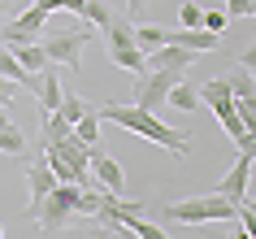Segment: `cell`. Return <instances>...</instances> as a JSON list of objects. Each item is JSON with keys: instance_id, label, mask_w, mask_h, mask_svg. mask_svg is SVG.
<instances>
[{"instance_id": "41", "label": "cell", "mask_w": 256, "mask_h": 239, "mask_svg": "<svg viewBox=\"0 0 256 239\" xmlns=\"http://www.w3.org/2000/svg\"><path fill=\"white\" fill-rule=\"evenodd\" d=\"M108 239H113V235H108Z\"/></svg>"}, {"instance_id": "4", "label": "cell", "mask_w": 256, "mask_h": 239, "mask_svg": "<svg viewBox=\"0 0 256 239\" xmlns=\"http://www.w3.org/2000/svg\"><path fill=\"white\" fill-rule=\"evenodd\" d=\"M108 40V61L118 70H130V74H148V57L139 53L135 44V22H126V18H113L104 31H100Z\"/></svg>"}, {"instance_id": "30", "label": "cell", "mask_w": 256, "mask_h": 239, "mask_svg": "<svg viewBox=\"0 0 256 239\" xmlns=\"http://www.w3.org/2000/svg\"><path fill=\"white\" fill-rule=\"evenodd\" d=\"M234 148H239L243 157H252V161H256V131H243L239 139H234Z\"/></svg>"}, {"instance_id": "13", "label": "cell", "mask_w": 256, "mask_h": 239, "mask_svg": "<svg viewBox=\"0 0 256 239\" xmlns=\"http://www.w3.org/2000/svg\"><path fill=\"white\" fill-rule=\"evenodd\" d=\"M0 152L4 157H22L26 152V135L18 122H9V109H0Z\"/></svg>"}, {"instance_id": "14", "label": "cell", "mask_w": 256, "mask_h": 239, "mask_svg": "<svg viewBox=\"0 0 256 239\" xmlns=\"http://www.w3.org/2000/svg\"><path fill=\"white\" fill-rule=\"evenodd\" d=\"M35 96H40V113H56V105H61V83H56V70H40V87H35Z\"/></svg>"}, {"instance_id": "19", "label": "cell", "mask_w": 256, "mask_h": 239, "mask_svg": "<svg viewBox=\"0 0 256 239\" xmlns=\"http://www.w3.org/2000/svg\"><path fill=\"white\" fill-rule=\"evenodd\" d=\"M165 105H174V109H182V113H191V109H200V87H191L187 79H178L174 87H170V100Z\"/></svg>"}, {"instance_id": "8", "label": "cell", "mask_w": 256, "mask_h": 239, "mask_svg": "<svg viewBox=\"0 0 256 239\" xmlns=\"http://www.w3.org/2000/svg\"><path fill=\"white\" fill-rule=\"evenodd\" d=\"M92 178L100 191H113V196H122V187H126V174H122L118 157H108L100 148H92Z\"/></svg>"}, {"instance_id": "29", "label": "cell", "mask_w": 256, "mask_h": 239, "mask_svg": "<svg viewBox=\"0 0 256 239\" xmlns=\"http://www.w3.org/2000/svg\"><path fill=\"white\" fill-rule=\"evenodd\" d=\"M226 18H252V0H222Z\"/></svg>"}, {"instance_id": "27", "label": "cell", "mask_w": 256, "mask_h": 239, "mask_svg": "<svg viewBox=\"0 0 256 239\" xmlns=\"http://www.w3.org/2000/svg\"><path fill=\"white\" fill-rule=\"evenodd\" d=\"M217 122L226 126V135H230V139H239V135H243V122H239V113H234V100H230V105L222 109V113H217Z\"/></svg>"}, {"instance_id": "7", "label": "cell", "mask_w": 256, "mask_h": 239, "mask_svg": "<svg viewBox=\"0 0 256 239\" xmlns=\"http://www.w3.org/2000/svg\"><path fill=\"white\" fill-rule=\"evenodd\" d=\"M44 31H48V14H44L40 5H30V9H22V14L14 18V22L0 27V40L4 44H40Z\"/></svg>"}, {"instance_id": "34", "label": "cell", "mask_w": 256, "mask_h": 239, "mask_svg": "<svg viewBox=\"0 0 256 239\" xmlns=\"http://www.w3.org/2000/svg\"><path fill=\"white\" fill-rule=\"evenodd\" d=\"M30 5H40L44 14H56V9H61V0H30Z\"/></svg>"}, {"instance_id": "18", "label": "cell", "mask_w": 256, "mask_h": 239, "mask_svg": "<svg viewBox=\"0 0 256 239\" xmlns=\"http://www.w3.org/2000/svg\"><path fill=\"white\" fill-rule=\"evenodd\" d=\"M226 83H230V96H234V100H256V74H252V70L234 66L226 74Z\"/></svg>"}, {"instance_id": "35", "label": "cell", "mask_w": 256, "mask_h": 239, "mask_svg": "<svg viewBox=\"0 0 256 239\" xmlns=\"http://www.w3.org/2000/svg\"><path fill=\"white\" fill-rule=\"evenodd\" d=\"M144 5H148V0H126V9H130V14H139Z\"/></svg>"}, {"instance_id": "16", "label": "cell", "mask_w": 256, "mask_h": 239, "mask_svg": "<svg viewBox=\"0 0 256 239\" xmlns=\"http://www.w3.org/2000/svg\"><path fill=\"white\" fill-rule=\"evenodd\" d=\"M113 222H122V226H126V230H130L135 239H170V235L161 230V226H156V222H148L144 213H122V217H113Z\"/></svg>"}, {"instance_id": "39", "label": "cell", "mask_w": 256, "mask_h": 239, "mask_svg": "<svg viewBox=\"0 0 256 239\" xmlns=\"http://www.w3.org/2000/svg\"><path fill=\"white\" fill-rule=\"evenodd\" d=\"M252 18H256V0H252Z\"/></svg>"}, {"instance_id": "21", "label": "cell", "mask_w": 256, "mask_h": 239, "mask_svg": "<svg viewBox=\"0 0 256 239\" xmlns=\"http://www.w3.org/2000/svg\"><path fill=\"white\" fill-rule=\"evenodd\" d=\"M87 109H96V105H87V100H82L78 92H61V105H56V113H61V118L70 122V126H74V122H78L82 113H87Z\"/></svg>"}, {"instance_id": "28", "label": "cell", "mask_w": 256, "mask_h": 239, "mask_svg": "<svg viewBox=\"0 0 256 239\" xmlns=\"http://www.w3.org/2000/svg\"><path fill=\"white\" fill-rule=\"evenodd\" d=\"M178 18H182V27H187V31H196V27H200V18H204V5H196V0H182Z\"/></svg>"}, {"instance_id": "17", "label": "cell", "mask_w": 256, "mask_h": 239, "mask_svg": "<svg viewBox=\"0 0 256 239\" xmlns=\"http://www.w3.org/2000/svg\"><path fill=\"white\" fill-rule=\"evenodd\" d=\"M200 100L213 109V113H222L234 96H230V83H226V79H208V83H200Z\"/></svg>"}, {"instance_id": "23", "label": "cell", "mask_w": 256, "mask_h": 239, "mask_svg": "<svg viewBox=\"0 0 256 239\" xmlns=\"http://www.w3.org/2000/svg\"><path fill=\"white\" fill-rule=\"evenodd\" d=\"M135 44H139V53H144V57L156 53V48H165V44H161V27H152V22H139V27H135Z\"/></svg>"}, {"instance_id": "22", "label": "cell", "mask_w": 256, "mask_h": 239, "mask_svg": "<svg viewBox=\"0 0 256 239\" xmlns=\"http://www.w3.org/2000/svg\"><path fill=\"white\" fill-rule=\"evenodd\" d=\"M82 22H92V27L96 31H104L108 27V22H113V9H108V5H104V0H87V5H82Z\"/></svg>"}, {"instance_id": "33", "label": "cell", "mask_w": 256, "mask_h": 239, "mask_svg": "<svg viewBox=\"0 0 256 239\" xmlns=\"http://www.w3.org/2000/svg\"><path fill=\"white\" fill-rule=\"evenodd\" d=\"M82 5H87V0H61V9H66V14H74V18L82 14Z\"/></svg>"}, {"instance_id": "12", "label": "cell", "mask_w": 256, "mask_h": 239, "mask_svg": "<svg viewBox=\"0 0 256 239\" xmlns=\"http://www.w3.org/2000/svg\"><path fill=\"white\" fill-rule=\"evenodd\" d=\"M0 74H4L9 83H18V87H26V92H35V87H40V74L22 70V61H18V57L9 53L4 44H0Z\"/></svg>"}, {"instance_id": "25", "label": "cell", "mask_w": 256, "mask_h": 239, "mask_svg": "<svg viewBox=\"0 0 256 239\" xmlns=\"http://www.w3.org/2000/svg\"><path fill=\"white\" fill-rule=\"evenodd\" d=\"M44 161H48V170H52L56 183H74V174H70V165L61 161V152H56V148H44ZM74 187H78V183H74Z\"/></svg>"}, {"instance_id": "5", "label": "cell", "mask_w": 256, "mask_h": 239, "mask_svg": "<svg viewBox=\"0 0 256 239\" xmlns=\"http://www.w3.org/2000/svg\"><path fill=\"white\" fill-rule=\"evenodd\" d=\"M78 196H82V187L74 183H56L48 196H44V204L35 209V222H40V230H66L74 217H82L78 213Z\"/></svg>"}, {"instance_id": "31", "label": "cell", "mask_w": 256, "mask_h": 239, "mask_svg": "<svg viewBox=\"0 0 256 239\" xmlns=\"http://www.w3.org/2000/svg\"><path fill=\"white\" fill-rule=\"evenodd\" d=\"M9 105H14V83L0 74V109H9Z\"/></svg>"}, {"instance_id": "20", "label": "cell", "mask_w": 256, "mask_h": 239, "mask_svg": "<svg viewBox=\"0 0 256 239\" xmlns=\"http://www.w3.org/2000/svg\"><path fill=\"white\" fill-rule=\"evenodd\" d=\"M74 131L61 113H40V135H44V144H56V139H66V135Z\"/></svg>"}, {"instance_id": "15", "label": "cell", "mask_w": 256, "mask_h": 239, "mask_svg": "<svg viewBox=\"0 0 256 239\" xmlns=\"http://www.w3.org/2000/svg\"><path fill=\"white\" fill-rule=\"evenodd\" d=\"M9 53L22 61V70H30V74H40V70H48L52 61H48V53H44V44H4Z\"/></svg>"}, {"instance_id": "26", "label": "cell", "mask_w": 256, "mask_h": 239, "mask_svg": "<svg viewBox=\"0 0 256 239\" xmlns=\"http://www.w3.org/2000/svg\"><path fill=\"white\" fill-rule=\"evenodd\" d=\"M226 9H204V18H200V27L208 31V35H222V31H226Z\"/></svg>"}, {"instance_id": "2", "label": "cell", "mask_w": 256, "mask_h": 239, "mask_svg": "<svg viewBox=\"0 0 256 239\" xmlns=\"http://www.w3.org/2000/svg\"><path fill=\"white\" fill-rule=\"evenodd\" d=\"M96 40V27L92 22H82V18H74L70 27L61 31H44V53H48V61H56V66L66 70H82V48Z\"/></svg>"}, {"instance_id": "10", "label": "cell", "mask_w": 256, "mask_h": 239, "mask_svg": "<svg viewBox=\"0 0 256 239\" xmlns=\"http://www.w3.org/2000/svg\"><path fill=\"white\" fill-rule=\"evenodd\" d=\"M196 57L200 53H187V48H174V44H165V48H156V53H148V70H191L196 66Z\"/></svg>"}, {"instance_id": "38", "label": "cell", "mask_w": 256, "mask_h": 239, "mask_svg": "<svg viewBox=\"0 0 256 239\" xmlns=\"http://www.w3.org/2000/svg\"><path fill=\"white\" fill-rule=\"evenodd\" d=\"M0 18H4V0H0Z\"/></svg>"}, {"instance_id": "37", "label": "cell", "mask_w": 256, "mask_h": 239, "mask_svg": "<svg viewBox=\"0 0 256 239\" xmlns=\"http://www.w3.org/2000/svg\"><path fill=\"white\" fill-rule=\"evenodd\" d=\"M92 239H108V230H100V235H92Z\"/></svg>"}, {"instance_id": "32", "label": "cell", "mask_w": 256, "mask_h": 239, "mask_svg": "<svg viewBox=\"0 0 256 239\" xmlns=\"http://www.w3.org/2000/svg\"><path fill=\"white\" fill-rule=\"evenodd\" d=\"M239 66H243V70H252V74H256V44L248 48V53H239Z\"/></svg>"}, {"instance_id": "40", "label": "cell", "mask_w": 256, "mask_h": 239, "mask_svg": "<svg viewBox=\"0 0 256 239\" xmlns=\"http://www.w3.org/2000/svg\"><path fill=\"white\" fill-rule=\"evenodd\" d=\"M0 239H4V226H0Z\"/></svg>"}, {"instance_id": "24", "label": "cell", "mask_w": 256, "mask_h": 239, "mask_svg": "<svg viewBox=\"0 0 256 239\" xmlns=\"http://www.w3.org/2000/svg\"><path fill=\"white\" fill-rule=\"evenodd\" d=\"M74 135H78L82 144H92V148H96V139H100V113H96V109H87V113L74 122Z\"/></svg>"}, {"instance_id": "1", "label": "cell", "mask_w": 256, "mask_h": 239, "mask_svg": "<svg viewBox=\"0 0 256 239\" xmlns=\"http://www.w3.org/2000/svg\"><path fill=\"white\" fill-rule=\"evenodd\" d=\"M96 113H100V122H113V126H122V131L139 135V139H148V144L165 148L170 157L187 161L191 157V144L187 135L174 131V126H165L152 109H139V105H118V100H108V105H96Z\"/></svg>"}, {"instance_id": "9", "label": "cell", "mask_w": 256, "mask_h": 239, "mask_svg": "<svg viewBox=\"0 0 256 239\" xmlns=\"http://www.w3.org/2000/svg\"><path fill=\"white\" fill-rule=\"evenodd\" d=\"M252 165H256V161L239 152V161H234V165H230V174L222 178V191H217V196H226L234 209H239L243 200H248V178H252Z\"/></svg>"}, {"instance_id": "36", "label": "cell", "mask_w": 256, "mask_h": 239, "mask_svg": "<svg viewBox=\"0 0 256 239\" xmlns=\"http://www.w3.org/2000/svg\"><path fill=\"white\" fill-rule=\"evenodd\" d=\"M230 239H252V235H248V230H243V226H239V230H234V235H230Z\"/></svg>"}, {"instance_id": "11", "label": "cell", "mask_w": 256, "mask_h": 239, "mask_svg": "<svg viewBox=\"0 0 256 239\" xmlns=\"http://www.w3.org/2000/svg\"><path fill=\"white\" fill-rule=\"evenodd\" d=\"M26 183H30V213H35L44 204V196L56 187V178H52V170H48V161H44V157L26 165Z\"/></svg>"}, {"instance_id": "6", "label": "cell", "mask_w": 256, "mask_h": 239, "mask_svg": "<svg viewBox=\"0 0 256 239\" xmlns=\"http://www.w3.org/2000/svg\"><path fill=\"white\" fill-rule=\"evenodd\" d=\"M182 79L178 70H148L144 79H139V87H135V105L139 109H165V100H170V87Z\"/></svg>"}, {"instance_id": "3", "label": "cell", "mask_w": 256, "mask_h": 239, "mask_svg": "<svg viewBox=\"0 0 256 239\" xmlns=\"http://www.w3.org/2000/svg\"><path fill=\"white\" fill-rule=\"evenodd\" d=\"M165 222H178V226H204V222H230L234 217V204L226 196H191V200H174V204H165L156 209Z\"/></svg>"}]
</instances>
